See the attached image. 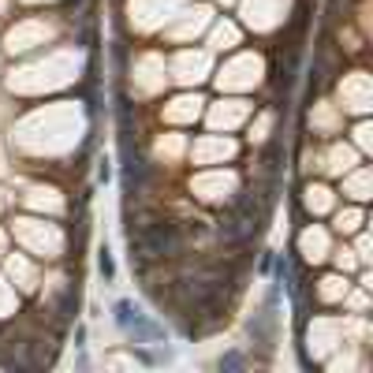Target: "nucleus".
<instances>
[{"instance_id": "1", "label": "nucleus", "mask_w": 373, "mask_h": 373, "mask_svg": "<svg viewBox=\"0 0 373 373\" xmlns=\"http://www.w3.org/2000/svg\"><path fill=\"white\" fill-rule=\"evenodd\" d=\"M112 325H116L131 347H157L165 344V325L153 321L150 314H142L131 299H116L112 302Z\"/></svg>"}, {"instance_id": "2", "label": "nucleus", "mask_w": 373, "mask_h": 373, "mask_svg": "<svg viewBox=\"0 0 373 373\" xmlns=\"http://www.w3.org/2000/svg\"><path fill=\"white\" fill-rule=\"evenodd\" d=\"M198 190L202 202H224L228 198V190H235V172H213V175H198V180L190 183Z\"/></svg>"}, {"instance_id": "3", "label": "nucleus", "mask_w": 373, "mask_h": 373, "mask_svg": "<svg viewBox=\"0 0 373 373\" xmlns=\"http://www.w3.org/2000/svg\"><path fill=\"white\" fill-rule=\"evenodd\" d=\"M329 250H332V247H329V232H325V228H314V224H310V228L299 235V254H302L310 265L325 262Z\"/></svg>"}, {"instance_id": "4", "label": "nucleus", "mask_w": 373, "mask_h": 373, "mask_svg": "<svg viewBox=\"0 0 373 373\" xmlns=\"http://www.w3.org/2000/svg\"><path fill=\"white\" fill-rule=\"evenodd\" d=\"M354 153L347 142H336V145H329L325 153H321V168H325L329 175H347L351 168H354Z\"/></svg>"}, {"instance_id": "5", "label": "nucleus", "mask_w": 373, "mask_h": 373, "mask_svg": "<svg viewBox=\"0 0 373 373\" xmlns=\"http://www.w3.org/2000/svg\"><path fill=\"white\" fill-rule=\"evenodd\" d=\"M232 153H235L232 138H202V142H194V150H190V157L198 160V165H213V160H224Z\"/></svg>"}, {"instance_id": "6", "label": "nucleus", "mask_w": 373, "mask_h": 373, "mask_svg": "<svg viewBox=\"0 0 373 373\" xmlns=\"http://www.w3.org/2000/svg\"><path fill=\"white\" fill-rule=\"evenodd\" d=\"M205 68H209L205 53H190V48H187V53L175 56V78H180V83H202Z\"/></svg>"}, {"instance_id": "7", "label": "nucleus", "mask_w": 373, "mask_h": 373, "mask_svg": "<svg viewBox=\"0 0 373 373\" xmlns=\"http://www.w3.org/2000/svg\"><path fill=\"white\" fill-rule=\"evenodd\" d=\"M332 205H336L332 187H325V183H306V190H302V209H306V213L321 217V213H329Z\"/></svg>"}, {"instance_id": "8", "label": "nucleus", "mask_w": 373, "mask_h": 373, "mask_svg": "<svg viewBox=\"0 0 373 373\" xmlns=\"http://www.w3.org/2000/svg\"><path fill=\"white\" fill-rule=\"evenodd\" d=\"M347 295H351L347 272H329V277L317 280V299H321V302H344Z\"/></svg>"}, {"instance_id": "9", "label": "nucleus", "mask_w": 373, "mask_h": 373, "mask_svg": "<svg viewBox=\"0 0 373 373\" xmlns=\"http://www.w3.org/2000/svg\"><path fill=\"white\" fill-rule=\"evenodd\" d=\"M339 93H351V101H344V108H351V112H366V108H369L366 71H351V75L344 78V86H339Z\"/></svg>"}, {"instance_id": "10", "label": "nucleus", "mask_w": 373, "mask_h": 373, "mask_svg": "<svg viewBox=\"0 0 373 373\" xmlns=\"http://www.w3.org/2000/svg\"><path fill=\"white\" fill-rule=\"evenodd\" d=\"M8 277H11V280H15V277H19V280H23V284H19L23 291H34V287L41 284V277H38V269H34V265H30V262H26V257H23V254H8Z\"/></svg>"}, {"instance_id": "11", "label": "nucleus", "mask_w": 373, "mask_h": 373, "mask_svg": "<svg viewBox=\"0 0 373 373\" xmlns=\"http://www.w3.org/2000/svg\"><path fill=\"white\" fill-rule=\"evenodd\" d=\"M250 112V105L247 101H220L213 112H209V123L213 127H232V123H239L242 116Z\"/></svg>"}, {"instance_id": "12", "label": "nucleus", "mask_w": 373, "mask_h": 373, "mask_svg": "<svg viewBox=\"0 0 373 373\" xmlns=\"http://www.w3.org/2000/svg\"><path fill=\"white\" fill-rule=\"evenodd\" d=\"M369 180H373V175H369L366 165H362V168H354L347 180H344V194H351L354 202H366V198H369Z\"/></svg>"}, {"instance_id": "13", "label": "nucleus", "mask_w": 373, "mask_h": 373, "mask_svg": "<svg viewBox=\"0 0 373 373\" xmlns=\"http://www.w3.org/2000/svg\"><path fill=\"white\" fill-rule=\"evenodd\" d=\"M198 105H205L202 97H180V101H172V108H165V116L168 120H194L202 112Z\"/></svg>"}, {"instance_id": "14", "label": "nucleus", "mask_w": 373, "mask_h": 373, "mask_svg": "<svg viewBox=\"0 0 373 373\" xmlns=\"http://www.w3.org/2000/svg\"><path fill=\"white\" fill-rule=\"evenodd\" d=\"M257 359H250L242 347H232V351H224L220 359H217V369H224V373H232V369H250Z\"/></svg>"}, {"instance_id": "15", "label": "nucleus", "mask_w": 373, "mask_h": 373, "mask_svg": "<svg viewBox=\"0 0 373 373\" xmlns=\"http://www.w3.org/2000/svg\"><path fill=\"white\" fill-rule=\"evenodd\" d=\"M209 45L213 48H235L239 45V26L235 23H217L213 34H209Z\"/></svg>"}, {"instance_id": "16", "label": "nucleus", "mask_w": 373, "mask_h": 373, "mask_svg": "<svg viewBox=\"0 0 373 373\" xmlns=\"http://www.w3.org/2000/svg\"><path fill=\"white\" fill-rule=\"evenodd\" d=\"M209 15H213V11H209V4H198L194 11H187V23H183L180 30H172V38H187L190 30H202V26L209 23Z\"/></svg>"}, {"instance_id": "17", "label": "nucleus", "mask_w": 373, "mask_h": 373, "mask_svg": "<svg viewBox=\"0 0 373 373\" xmlns=\"http://www.w3.org/2000/svg\"><path fill=\"white\" fill-rule=\"evenodd\" d=\"M336 232H344V235H354V232H359L362 228V224H366V213H362V209H344V213H336Z\"/></svg>"}, {"instance_id": "18", "label": "nucleus", "mask_w": 373, "mask_h": 373, "mask_svg": "<svg viewBox=\"0 0 373 373\" xmlns=\"http://www.w3.org/2000/svg\"><path fill=\"white\" fill-rule=\"evenodd\" d=\"M97 269H101L105 284H112V280H116V262H112V250H108V242H101V250H97Z\"/></svg>"}, {"instance_id": "19", "label": "nucleus", "mask_w": 373, "mask_h": 373, "mask_svg": "<svg viewBox=\"0 0 373 373\" xmlns=\"http://www.w3.org/2000/svg\"><path fill=\"white\" fill-rule=\"evenodd\" d=\"M332 257H336V269L339 272H354V269H362V262L354 257V250H347V247H339V250H329Z\"/></svg>"}, {"instance_id": "20", "label": "nucleus", "mask_w": 373, "mask_h": 373, "mask_svg": "<svg viewBox=\"0 0 373 373\" xmlns=\"http://www.w3.org/2000/svg\"><path fill=\"white\" fill-rule=\"evenodd\" d=\"M15 310H19V299H15V291L4 284V277H0V317H11Z\"/></svg>"}, {"instance_id": "21", "label": "nucleus", "mask_w": 373, "mask_h": 373, "mask_svg": "<svg viewBox=\"0 0 373 373\" xmlns=\"http://www.w3.org/2000/svg\"><path fill=\"white\" fill-rule=\"evenodd\" d=\"M157 153H160V157H165V153H168V157L183 153V135H168V138L160 135V138H157Z\"/></svg>"}, {"instance_id": "22", "label": "nucleus", "mask_w": 373, "mask_h": 373, "mask_svg": "<svg viewBox=\"0 0 373 373\" xmlns=\"http://www.w3.org/2000/svg\"><path fill=\"white\" fill-rule=\"evenodd\" d=\"M354 257H359L362 265H369V232L366 228L354 232Z\"/></svg>"}, {"instance_id": "23", "label": "nucleus", "mask_w": 373, "mask_h": 373, "mask_svg": "<svg viewBox=\"0 0 373 373\" xmlns=\"http://www.w3.org/2000/svg\"><path fill=\"white\" fill-rule=\"evenodd\" d=\"M354 142H359V150H362V153H369V123H366V120L354 127Z\"/></svg>"}, {"instance_id": "24", "label": "nucleus", "mask_w": 373, "mask_h": 373, "mask_svg": "<svg viewBox=\"0 0 373 373\" xmlns=\"http://www.w3.org/2000/svg\"><path fill=\"white\" fill-rule=\"evenodd\" d=\"M108 180H112V160L101 157V160H97V183H108Z\"/></svg>"}, {"instance_id": "25", "label": "nucleus", "mask_w": 373, "mask_h": 373, "mask_svg": "<svg viewBox=\"0 0 373 373\" xmlns=\"http://www.w3.org/2000/svg\"><path fill=\"white\" fill-rule=\"evenodd\" d=\"M86 347V325H78L75 329V351H83Z\"/></svg>"}, {"instance_id": "26", "label": "nucleus", "mask_w": 373, "mask_h": 373, "mask_svg": "<svg viewBox=\"0 0 373 373\" xmlns=\"http://www.w3.org/2000/svg\"><path fill=\"white\" fill-rule=\"evenodd\" d=\"M8 254V232H0V257Z\"/></svg>"}, {"instance_id": "27", "label": "nucleus", "mask_w": 373, "mask_h": 373, "mask_svg": "<svg viewBox=\"0 0 373 373\" xmlns=\"http://www.w3.org/2000/svg\"><path fill=\"white\" fill-rule=\"evenodd\" d=\"M220 4H235V0H220Z\"/></svg>"}]
</instances>
